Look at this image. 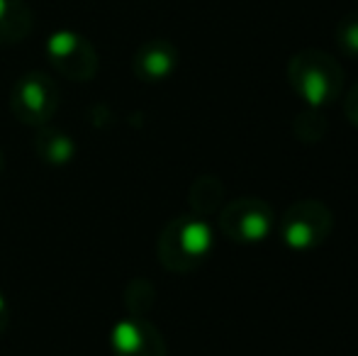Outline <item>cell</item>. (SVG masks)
<instances>
[{"instance_id":"5b68a950","label":"cell","mask_w":358,"mask_h":356,"mask_svg":"<svg viewBox=\"0 0 358 356\" xmlns=\"http://www.w3.org/2000/svg\"><path fill=\"white\" fill-rule=\"evenodd\" d=\"M47 62L64 78L76 83H85L98 73V52L95 47L73 29H57L44 42Z\"/></svg>"},{"instance_id":"4fadbf2b","label":"cell","mask_w":358,"mask_h":356,"mask_svg":"<svg viewBox=\"0 0 358 356\" xmlns=\"http://www.w3.org/2000/svg\"><path fill=\"white\" fill-rule=\"evenodd\" d=\"M344 113H346V118H349V122L354 124V127H358V83L349 90V93H346Z\"/></svg>"},{"instance_id":"5bb4252c","label":"cell","mask_w":358,"mask_h":356,"mask_svg":"<svg viewBox=\"0 0 358 356\" xmlns=\"http://www.w3.org/2000/svg\"><path fill=\"white\" fill-rule=\"evenodd\" d=\"M8 325H10V308H8L5 295L0 293V337H3V332L8 329Z\"/></svg>"},{"instance_id":"8992f818","label":"cell","mask_w":358,"mask_h":356,"mask_svg":"<svg viewBox=\"0 0 358 356\" xmlns=\"http://www.w3.org/2000/svg\"><path fill=\"white\" fill-rule=\"evenodd\" d=\"M275 225L273 210L266 200L239 198L220 210V229L236 244H259Z\"/></svg>"},{"instance_id":"7a4b0ae2","label":"cell","mask_w":358,"mask_h":356,"mask_svg":"<svg viewBox=\"0 0 358 356\" xmlns=\"http://www.w3.org/2000/svg\"><path fill=\"white\" fill-rule=\"evenodd\" d=\"M287 81L302 103L320 110L341 95L344 71L331 54L322 49H302L287 64Z\"/></svg>"},{"instance_id":"7c38bea8","label":"cell","mask_w":358,"mask_h":356,"mask_svg":"<svg viewBox=\"0 0 358 356\" xmlns=\"http://www.w3.org/2000/svg\"><path fill=\"white\" fill-rule=\"evenodd\" d=\"M336 44L351 59H358V10L344 15L336 24Z\"/></svg>"},{"instance_id":"9c48e42d","label":"cell","mask_w":358,"mask_h":356,"mask_svg":"<svg viewBox=\"0 0 358 356\" xmlns=\"http://www.w3.org/2000/svg\"><path fill=\"white\" fill-rule=\"evenodd\" d=\"M34 15L24 0H0V47H13L32 34Z\"/></svg>"},{"instance_id":"52a82bcc","label":"cell","mask_w":358,"mask_h":356,"mask_svg":"<svg viewBox=\"0 0 358 356\" xmlns=\"http://www.w3.org/2000/svg\"><path fill=\"white\" fill-rule=\"evenodd\" d=\"M110 344L115 356H166V342L161 332L142 315L120 320L113 327Z\"/></svg>"},{"instance_id":"8fae6325","label":"cell","mask_w":358,"mask_h":356,"mask_svg":"<svg viewBox=\"0 0 358 356\" xmlns=\"http://www.w3.org/2000/svg\"><path fill=\"white\" fill-rule=\"evenodd\" d=\"M222 195H224V190H222L217 178L213 176L198 178L193 183V188H190V205H193L195 215L203 218V215H210V213H215V210H220Z\"/></svg>"},{"instance_id":"6da1fadb","label":"cell","mask_w":358,"mask_h":356,"mask_svg":"<svg viewBox=\"0 0 358 356\" xmlns=\"http://www.w3.org/2000/svg\"><path fill=\"white\" fill-rule=\"evenodd\" d=\"M210 252H213V227L198 215H183L166 222L156 244L161 266L173 273H188L203 266Z\"/></svg>"},{"instance_id":"30bf717a","label":"cell","mask_w":358,"mask_h":356,"mask_svg":"<svg viewBox=\"0 0 358 356\" xmlns=\"http://www.w3.org/2000/svg\"><path fill=\"white\" fill-rule=\"evenodd\" d=\"M37 139H34V147H37V157L42 162H47L49 166H66L69 162L76 157V144L66 132L52 127V124H44L37 127Z\"/></svg>"},{"instance_id":"277c9868","label":"cell","mask_w":358,"mask_h":356,"mask_svg":"<svg viewBox=\"0 0 358 356\" xmlns=\"http://www.w3.org/2000/svg\"><path fill=\"white\" fill-rule=\"evenodd\" d=\"M334 227V215L320 200H297L280 220V237L290 249L305 252L324 244Z\"/></svg>"},{"instance_id":"9a60e30c","label":"cell","mask_w":358,"mask_h":356,"mask_svg":"<svg viewBox=\"0 0 358 356\" xmlns=\"http://www.w3.org/2000/svg\"><path fill=\"white\" fill-rule=\"evenodd\" d=\"M3 164H5V159H3V152H0V171H3Z\"/></svg>"},{"instance_id":"3957f363","label":"cell","mask_w":358,"mask_h":356,"mask_svg":"<svg viewBox=\"0 0 358 356\" xmlns=\"http://www.w3.org/2000/svg\"><path fill=\"white\" fill-rule=\"evenodd\" d=\"M62 93L52 76L42 71H27L20 76L10 93V108L20 122L29 127H44L57 115Z\"/></svg>"},{"instance_id":"ba28073f","label":"cell","mask_w":358,"mask_h":356,"mask_svg":"<svg viewBox=\"0 0 358 356\" xmlns=\"http://www.w3.org/2000/svg\"><path fill=\"white\" fill-rule=\"evenodd\" d=\"M178 69V49L169 39H149L137 49L132 71L144 83H161Z\"/></svg>"}]
</instances>
